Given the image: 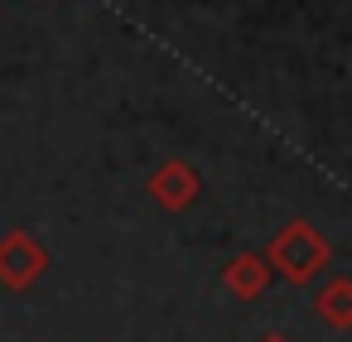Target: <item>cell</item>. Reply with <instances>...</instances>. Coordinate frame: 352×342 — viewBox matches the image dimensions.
Returning <instances> with one entry per match:
<instances>
[{
  "label": "cell",
  "instance_id": "cell-2",
  "mask_svg": "<svg viewBox=\"0 0 352 342\" xmlns=\"http://www.w3.org/2000/svg\"><path fill=\"white\" fill-rule=\"evenodd\" d=\"M39 270H44V251L25 231L0 241V284H6V289H30L39 280Z\"/></svg>",
  "mask_w": 352,
  "mask_h": 342
},
{
  "label": "cell",
  "instance_id": "cell-4",
  "mask_svg": "<svg viewBox=\"0 0 352 342\" xmlns=\"http://www.w3.org/2000/svg\"><path fill=\"white\" fill-rule=\"evenodd\" d=\"M318 308H323V318H328L333 328H347V323H352V284H347V280H333V284L323 289Z\"/></svg>",
  "mask_w": 352,
  "mask_h": 342
},
{
  "label": "cell",
  "instance_id": "cell-6",
  "mask_svg": "<svg viewBox=\"0 0 352 342\" xmlns=\"http://www.w3.org/2000/svg\"><path fill=\"white\" fill-rule=\"evenodd\" d=\"M261 342H289V337H261Z\"/></svg>",
  "mask_w": 352,
  "mask_h": 342
},
{
  "label": "cell",
  "instance_id": "cell-5",
  "mask_svg": "<svg viewBox=\"0 0 352 342\" xmlns=\"http://www.w3.org/2000/svg\"><path fill=\"white\" fill-rule=\"evenodd\" d=\"M155 198H164L169 207H184L193 198V179L184 169H164V174H155Z\"/></svg>",
  "mask_w": 352,
  "mask_h": 342
},
{
  "label": "cell",
  "instance_id": "cell-1",
  "mask_svg": "<svg viewBox=\"0 0 352 342\" xmlns=\"http://www.w3.org/2000/svg\"><path fill=\"white\" fill-rule=\"evenodd\" d=\"M323 260H328V246H323L304 222H294V227L270 246V265H275L285 280H294V284L314 280V275L323 270Z\"/></svg>",
  "mask_w": 352,
  "mask_h": 342
},
{
  "label": "cell",
  "instance_id": "cell-3",
  "mask_svg": "<svg viewBox=\"0 0 352 342\" xmlns=\"http://www.w3.org/2000/svg\"><path fill=\"white\" fill-rule=\"evenodd\" d=\"M265 280H270V270H261V260H256V255H241V260L227 270V284H232L241 299H256V294L265 289Z\"/></svg>",
  "mask_w": 352,
  "mask_h": 342
}]
</instances>
